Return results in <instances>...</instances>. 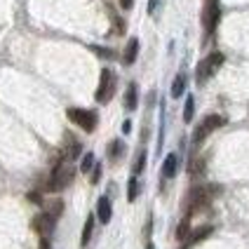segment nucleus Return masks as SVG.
<instances>
[{
	"instance_id": "17",
	"label": "nucleus",
	"mask_w": 249,
	"mask_h": 249,
	"mask_svg": "<svg viewBox=\"0 0 249 249\" xmlns=\"http://www.w3.org/2000/svg\"><path fill=\"white\" fill-rule=\"evenodd\" d=\"M92 231H94V216H87V221H85V226H83V245H87L89 240H92Z\"/></svg>"
},
{
	"instance_id": "13",
	"label": "nucleus",
	"mask_w": 249,
	"mask_h": 249,
	"mask_svg": "<svg viewBox=\"0 0 249 249\" xmlns=\"http://www.w3.org/2000/svg\"><path fill=\"white\" fill-rule=\"evenodd\" d=\"M42 205H45V212H47L50 216H54V219H59L61 212H64V200H59V197H54V200H45Z\"/></svg>"
},
{
	"instance_id": "27",
	"label": "nucleus",
	"mask_w": 249,
	"mask_h": 249,
	"mask_svg": "<svg viewBox=\"0 0 249 249\" xmlns=\"http://www.w3.org/2000/svg\"><path fill=\"white\" fill-rule=\"evenodd\" d=\"M158 5H160V0H151V2H148V12L155 14V7H158Z\"/></svg>"
},
{
	"instance_id": "9",
	"label": "nucleus",
	"mask_w": 249,
	"mask_h": 249,
	"mask_svg": "<svg viewBox=\"0 0 249 249\" xmlns=\"http://www.w3.org/2000/svg\"><path fill=\"white\" fill-rule=\"evenodd\" d=\"M97 216H99V221H101V223H108V221H111L113 207H111V200H108L106 195H101V197H99V202H97Z\"/></svg>"
},
{
	"instance_id": "1",
	"label": "nucleus",
	"mask_w": 249,
	"mask_h": 249,
	"mask_svg": "<svg viewBox=\"0 0 249 249\" xmlns=\"http://www.w3.org/2000/svg\"><path fill=\"white\" fill-rule=\"evenodd\" d=\"M216 193H221V188H216V186H197V188H193L191 195H188V205H186L188 216L195 214V212H200L205 205H209L212 197H214Z\"/></svg>"
},
{
	"instance_id": "4",
	"label": "nucleus",
	"mask_w": 249,
	"mask_h": 249,
	"mask_svg": "<svg viewBox=\"0 0 249 249\" xmlns=\"http://www.w3.org/2000/svg\"><path fill=\"white\" fill-rule=\"evenodd\" d=\"M115 85H118V80H115V73H113L111 69H104V71H101L97 94H94L99 104H108V101H111V99H113V92H115Z\"/></svg>"
},
{
	"instance_id": "12",
	"label": "nucleus",
	"mask_w": 249,
	"mask_h": 249,
	"mask_svg": "<svg viewBox=\"0 0 249 249\" xmlns=\"http://www.w3.org/2000/svg\"><path fill=\"white\" fill-rule=\"evenodd\" d=\"M177 169H179V158H177L174 153H169L165 158V165H162V177H165V179H172V177L177 174Z\"/></svg>"
},
{
	"instance_id": "22",
	"label": "nucleus",
	"mask_w": 249,
	"mask_h": 249,
	"mask_svg": "<svg viewBox=\"0 0 249 249\" xmlns=\"http://www.w3.org/2000/svg\"><path fill=\"white\" fill-rule=\"evenodd\" d=\"M188 237V216L179 223V228H177V240H186Z\"/></svg>"
},
{
	"instance_id": "7",
	"label": "nucleus",
	"mask_w": 249,
	"mask_h": 249,
	"mask_svg": "<svg viewBox=\"0 0 249 249\" xmlns=\"http://www.w3.org/2000/svg\"><path fill=\"white\" fill-rule=\"evenodd\" d=\"M54 226H56V219L54 216H50L47 212L36 214V216H33V221H31V228H33L40 237H50V233L54 231Z\"/></svg>"
},
{
	"instance_id": "2",
	"label": "nucleus",
	"mask_w": 249,
	"mask_h": 249,
	"mask_svg": "<svg viewBox=\"0 0 249 249\" xmlns=\"http://www.w3.org/2000/svg\"><path fill=\"white\" fill-rule=\"evenodd\" d=\"M73 177H75V169L71 167V162H59V165L54 167V172H52L50 181H47V191H50V193L64 191L71 181H73Z\"/></svg>"
},
{
	"instance_id": "18",
	"label": "nucleus",
	"mask_w": 249,
	"mask_h": 249,
	"mask_svg": "<svg viewBox=\"0 0 249 249\" xmlns=\"http://www.w3.org/2000/svg\"><path fill=\"white\" fill-rule=\"evenodd\" d=\"M193 115H195V99L188 97L186 99V106H183V120H186V123H191V120H193Z\"/></svg>"
},
{
	"instance_id": "8",
	"label": "nucleus",
	"mask_w": 249,
	"mask_h": 249,
	"mask_svg": "<svg viewBox=\"0 0 249 249\" xmlns=\"http://www.w3.org/2000/svg\"><path fill=\"white\" fill-rule=\"evenodd\" d=\"M219 0H207V7H205V14H202V21H205V28L207 33L214 31L216 21H219Z\"/></svg>"
},
{
	"instance_id": "30",
	"label": "nucleus",
	"mask_w": 249,
	"mask_h": 249,
	"mask_svg": "<svg viewBox=\"0 0 249 249\" xmlns=\"http://www.w3.org/2000/svg\"><path fill=\"white\" fill-rule=\"evenodd\" d=\"M129 129H132V123H129V120H124V124H123V132H124V134H127Z\"/></svg>"
},
{
	"instance_id": "21",
	"label": "nucleus",
	"mask_w": 249,
	"mask_h": 249,
	"mask_svg": "<svg viewBox=\"0 0 249 249\" xmlns=\"http://www.w3.org/2000/svg\"><path fill=\"white\" fill-rule=\"evenodd\" d=\"M123 151H124V143H123V141H113V143H111V151H108L111 160H118V158L123 155Z\"/></svg>"
},
{
	"instance_id": "24",
	"label": "nucleus",
	"mask_w": 249,
	"mask_h": 249,
	"mask_svg": "<svg viewBox=\"0 0 249 249\" xmlns=\"http://www.w3.org/2000/svg\"><path fill=\"white\" fill-rule=\"evenodd\" d=\"M26 200H28V202H33V205H42V202H45V200L40 197V193H38V191L28 193V195H26Z\"/></svg>"
},
{
	"instance_id": "10",
	"label": "nucleus",
	"mask_w": 249,
	"mask_h": 249,
	"mask_svg": "<svg viewBox=\"0 0 249 249\" xmlns=\"http://www.w3.org/2000/svg\"><path fill=\"white\" fill-rule=\"evenodd\" d=\"M137 54H139V40H137V38H132V40L127 42V47H124L123 64H124V66H132V64L137 61Z\"/></svg>"
},
{
	"instance_id": "25",
	"label": "nucleus",
	"mask_w": 249,
	"mask_h": 249,
	"mask_svg": "<svg viewBox=\"0 0 249 249\" xmlns=\"http://www.w3.org/2000/svg\"><path fill=\"white\" fill-rule=\"evenodd\" d=\"M94 52H97L99 56H106V59H113V52L111 50H104V47H92Z\"/></svg>"
},
{
	"instance_id": "19",
	"label": "nucleus",
	"mask_w": 249,
	"mask_h": 249,
	"mask_svg": "<svg viewBox=\"0 0 249 249\" xmlns=\"http://www.w3.org/2000/svg\"><path fill=\"white\" fill-rule=\"evenodd\" d=\"M106 10H108V14H111V21H113V26H115V33H124V21L115 14V10H113L111 5H108Z\"/></svg>"
},
{
	"instance_id": "16",
	"label": "nucleus",
	"mask_w": 249,
	"mask_h": 249,
	"mask_svg": "<svg viewBox=\"0 0 249 249\" xmlns=\"http://www.w3.org/2000/svg\"><path fill=\"white\" fill-rule=\"evenodd\" d=\"M139 191H141V186H139V179H137V174L129 179V186H127V200L129 202H134L137 200V195H139Z\"/></svg>"
},
{
	"instance_id": "5",
	"label": "nucleus",
	"mask_w": 249,
	"mask_h": 249,
	"mask_svg": "<svg viewBox=\"0 0 249 249\" xmlns=\"http://www.w3.org/2000/svg\"><path fill=\"white\" fill-rule=\"evenodd\" d=\"M223 64V54L221 52H212L207 59H202L200 64H197V73H195V78H197V83H205L207 78H212L219 66Z\"/></svg>"
},
{
	"instance_id": "23",
	"label": "nucleus",
	"mask_w": 249,
	"mask_h": 249,
	"mask_svg": "<svg viewBox=\"0 0 249 249\" xmlns=\"http://www.w3.org/2000/svg\"><path fill=\"white\" fill-rule=\"evenodd\" d=\"M143 165H146V151H141L137 155V162H134V174H141Z\"/></svg>"
},
{
	"instance_id": "14",
	"label": "nucleus",
	"mask_w": 249,
	"mask_h": 249,
	"mask_svg": "<svg viewBox=\"0 0 249 249\" xmlns=\"http://www.w3.org/2000/svg\"><path fill=\"white\" fill-rule=\"evenodd\" d=\"M212 233H214V226H200V228H195V231H193V233H191L188 237H191V242L195 245V242L205 240V237L212 235Z\"/></svg>"
},
{
	"instance_id": "3",
	"label": "nucleus",
	"mask_w": 249,
	"mask_h": 249,
	"mask_svg": "<svg viewBox=\"0 0 249 249\" xmlns=\"http://www.w3.org/2000/svg\"><path fill=\"white\" fill-rule=\"evenodd\" d=\"M66 115H69V120L73 124H78L80 129H85V132H94L97 129V113L94 111H87V108H69L66 111Z\"/></svg>"
},
{
	"instance_id": "20",
	"label": "nucleus",
	"mask_w": 249,
	"mask_h": 249,
	"mask_svg": "<svg viewBox=\"0 0 249 249\" xmlns=\"http://www.w3.org/2000/svg\"><path fill=\"white\" fill-rule=\"evenodd\" d=\"M89 169H94V155L92 153H85L83 155V162H80V172H89Z\"/></svg>"
},
{
	"instance_id": "6",
	"label": "nucleus",
	"mask_w": 249,
	"mask_h": 249,
	"mask_svg": "<svg viewBox=\"0 0 249 249\" xmlns=\"http://www.w3.org/2000/svg\"><path fill=\"white\" fill-rule=\"evenodd\" d=\"M223 123H226V120H223L221 115H207L202 123L197 124V129H195V134H193V143L195 146H197V143H202V141H205L214 129H219Z\"/></svg>"
},
{
	"instance_id": "11",
	"label": "nucleus",
	"mask_w": 249,
	"mask_h": 249,
	"mask_svg": "<svg viewBox=\"0 0 249 249\" xmlns=\"http://www.w3.org/2000/svg\"><path fill=\"white\" fill-rule=\"evenodd\" d=\"M137 104H139V89L134 83H129L127 92H124V108L127 111H137Z\"/></svg>"
},
{
	"instance_id": "26",
	"label": "nucleus",
	"mask_w": 249,
	"mask_h": 249,
	"mask_svg": "<svg viewBox=\"0 0 249 249\" xmlns=\"http://www.w3.org/2000/svg\"><path fill=\"white\" fill-rule=\"evenodd\" d=\"M99 179H101V165H94V169H92V183H99Z\"/></svg>"
},
{
	"instance_id": "31",
	"label": "nucleus",
	"mask_w": 249,
	"mask_h": 249,
	"mask_svg": "<svg viewBox=\"0 0 249 249\" xmlns=\"http://www.w3.org/2000/svg\"><path fill=\"white\" fill-rule=\"evenodd\" d=\"M146 249H155V247H153V245H148V247H146Z\"/></svg>"
},
{
	"instance_id": "15",
	"label": "nucleus",
	"mask_w": 249,
	"mask_h": 249,
	"mask_svg": "<svg viewBox=\"0 0 249 249\" xmlns=\"http://www.w3.org/2000/svg\"><path fill=\"white\" fill-rule=\"evenodd\" d=\"M183 89H186V75L179 73V75L174 78V83H172V97L179 99L181 94H183Z\"/></svg>"
},
{
	"instance_id": "29",
	"label": "nucleus",
	"mask_w": 249,
	"mask_h": 249,
	"mask_svg": "<svg viewBox=\"0 0 249 249\" xmlns=\"http://www.w3.org/2000/svg\"><path fill=\"white\" fill-rule=\"evenodd\" d=\"M40 249H52V247H50V240H47V237H40Z\"/></svg>"
},
{
	"instance_id": "28",
	"label": "nucleus",
	"mask_w": 249,
	"mask_h": 249,
	"mask_svg": "<svg viewBox=\"0 0 249 249\" xmlns=\"http://www.w3.org/2000/svg\"><path fill=\"white\" fill-rule=\"evenodd\" d=\"M118 2H120V5H123L124 10H129V7H132V5H134V0H118Z\"/></svg>"
}]
</instances>
